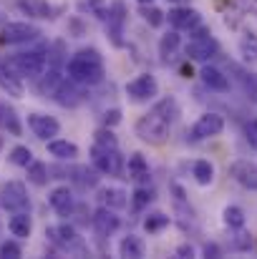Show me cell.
Returning a JSON list of instances; mask_svg holds the SVG:
<instances>
[{"instance_id":"7a4b0ae2","label":"cell","mask_w":257,"mask_h":259,"mask_svg":"<svg viewBox=\"0 0 257 259\" xmlns=\"http://www.w3.org/2000/svg\"><path fill=\"white\" fill-rule=\"evenodd\" d=\"M66 71H68V78L76 81L79 86H96V83H101L103 76H106L101 53H98L96 48H84V51H79V53L68 61Z\"/></svg>"},{"instance_id":"484cf974","label":"cell","mask_w":257,"mask_h":259,"mask_svg":"<svg viewBox=\"0 0 257 259\" xmlns=\"http://www.w3.org/2000/svg\"><path fill=\"white\" fill-rule=\"evenodd\" d=\"M98 169L93 166V169H88V166H76L74 171H71V179H74V184H79L81 189H93L96 184H98Z\"/></svg>"},{"instance_id":"cb8c5ba5","label":"cell","mask_w":257,"mask_h":259,"mask_svg":"<svg viewBox=\"0 0 257 259\" xmlns=\"http://www.w3.org/2000/svg\"><path fill=\"white\" fill-rule=\"evenodd\" d=\"M8 229H10V234L18 237V239L30 237V232H33V222H30L28 211H15V214L10 217V222H8Z\"/></svg>"},{"instance_id":"83f0119b","label":"cell","mask_w":257,"mask_h":259,"mask_svg":"<svg viewBox=\"0 0 257 259\" xmlns=\"http://www.w3.org/2000/svg\"><path fill=\"white\" fill-rule=\"evenodd\" d=\"M222 222H225V227H227L230 232L242 229V227H245V211H242L240 206L230 204V206H225V211H222Z\"/></svg>"},{"instance_id":"5b68a950","label":"cell","mask_w":257,"mask_h":259,"mask_svg":"<svg viewBox=\"0 0 257 259\" xmlns=\"http://www.w3.org/2000/svg\"><path fill=\"white\" fill-rule=\"evenodd\" d=\"M8 68H13L20 78H23V76H28V78H38V76L46 71V56H43V51L18 53V56H13V61H10Z\"/></svg>"},{"instance_id":"d4e9b609","label":"cell","mask_w":257,"mask_h":259,"mask_svg":"<svg viewBox=\"0 0 257 259\" xmlns=\"http://www.w3.org/2000/svg\"><path fill=\"white\" fill-rule=\"evenodd\" d=\"M192 176H194V181L199 186H209L214 181V166H212V161L209 159H197L194 166H192Z\"/></svg>"},{"instance_id":"4fadbf2b","label":"cell","mask_w":257,"mask_h":259,"mask_svg":"<svg viewBox=\"0 0 257 259\" xmlns=\"http://www.w3.org/2000/svg\"><path fill=\"white\" fill-rule=\"evenodd\" d=\"M230 176L247 191H257V164L255 161H235L230 166Z\"/></svg>"},{"instance_id":"2e32d148","label":"cell","mask_w":257,"mask_h":259,"mask_svg":"<svg viewBox=\"0 0 257 259\" xmlns=\"http://www.w3.org/2000/svg\"><path fill=\"white\" fill-rule=\"evenodd\" d=\"M93 229H96V234L98 237H111L119 227H121V219L116 217V211L114 209H108V206H101L96 214H93Z\"/></svg>"},{"instance_id":"b9f144b4","label":"cell","mask_w":257,"mask_h":259,"mask_svg":"<svg viewBox=\"0 0 257 259\" xmlns=\"http://www.w3.org/2000/svg\"><path fill=\"white\" fill-rule=\"evenodd\" d=\"M119 123H121V111H119V108H111V111L103 113V126L114 128V126H119Z\"/></svg>"},{"instance_id":"c3c4849f","label":"cell","mask_w":257,"mask_h":259,"mask_svg":"<svg viewBox=\"0 0 257 259\" xmlns=\"http://www.w3.org/2000/svg\"><path fill=\"white\" fill-rule=\"evenodd\" d=\"M171 3H179V5H184V3H189V0H171Z\"/></svg>"},{"instance_id":"f6af8a7d","label":"cell","mask_w":257,"mask_h":259,"mask_svg":"<svg viewBox=\"0 0 257 259\" xmlns=\"http://www.w3.org/2000/svg\"><path fill=\"white\" fill-rule=\"evenodd\" d=\"M247 91H250V96L257 101V73L255 76H250V81H247Z\"/></svg>"},{"instance_id":"d6a6232c","label":"cell","mask_w":257,"mask_h":259,"mask_svg":"<svg viewBox=\"0 0 257 259\" xmlns=\"http://www.w3.org/2000/svg\"><path fill=\"white\" fill-rule=\"evenodd\" d=\"M8 159H10V164H15V166H23V169H25V166L33 161V151H30L28 146H13Z\"/></svg>"},{"instance_id":"7bdbcfd3","label":"cell","mask_w":257,"mask_h":259,"mask_svg":"<svg viewBox=\"0 0 257 259\" xmlns=\"http://www.w3.org/2000/svg\"><path fill=\"white\" fill-rule=\"evenodd\" d=\"M194 254H197V252H194L192 244H179V247H176V257L187 259V257H194Z\"/></svg>"},{"instance_id":"f35d334b","label":"cell","mask_w":257,"mask_h":259,"mask_svg":"<svg viewBox=\"0 0 257 259\" xmlns=\"http://www.w3.org/2000/svg\"><path fill=\"white\" fill-rule=\"evenodd\" d=\"M23 254V249H20V244L18 242H3L0 244V259H18Z\"/></svg>"},{"instance_id":"8fae6325","label":"cell","mask_w":257,"mask_h":259,"mask_svg":"<svg viewBox=\"0 0 257 259\" xmlns=\"http://www.w3.org/2000/svg\"><path fill=\"white\" fill-rule=\"evenodd\" d=\"M103 20H108L111 43H114V46H124V40H121V35H124V23H126V8H124V3H121V0L111 3V8H108V13H106Z\"/></svg>"},{"instance_id":"681fc988","label":"cell","mask_w":257,"mask_h":259,"mask_svg":"<svg viewBox=\"0 0 257 259\" xmlns=\"http://www.w3.org/2000/svg\"><path fill=\"white\" fill-rule=\"evenodd\" d=\"M139 3H141V5H149V3H152V0H139Z\"/></svg>"},{"instance_id":"60d3db41","label":"cell","mask_w":257,"mask_h":259,"mask_svg":"<svg viewBox=\"0 0 257 259\" xmlns=\"http://www.w3.org/2000/svg\"><path fill=\"white\" fill-rule=\"evenodd\" d=\"M245 139H247V144L257 151V118H252V121L245 126Z\"/></svg>"},{"instance_id":"4dcf8cb0","label":"cell","mask_w":257,"mask_h":259,"mask_svg":"<svg viewBox=\"0 0 257 259\" xmlns=\"http://www.w3.org/2000/svg\"><path fill=\"white\" fill-rule=\"evenodd\" d=\"M129 176L141 181V179H149V164L141 154H131L129 156Z\"/></svg>"},{"instance_id":"52a82bcc","label":"cell","mask_w":257,"mask_h":259,"mask_svg":"<svg viewBox=\"0 0 257 259\" xmlns=\"http://www.w3.org/2000/svg\"><path fill=\"white\" fill-rule=\"evenodd\" d=\"M91 164L108 176H119L124 171V159L119 156V149H108V146H98V144H93V149H91Z\"/></svg>"},{"instance_id":"603a6c76","label":"cell","mask_w":257,"mask_h":259,"mask_svg":"<svg viewBox=\"0 0 257 259\" xmlns=\"http://www.w3.org/2000/svg\"><path fill=\"white\" fill-rule=\"evenodd\" d=\"M0 91H5V93L13 96V98H20V96L25 93L20 76H15L13 68H0Z\"/></svg>"},{"instance_id":"8d00e7d4","label":"cell","mask_w":257,"mask_h":259,"mask_svg":"<svg viewBox=\"0 0 257 259\" xmlns=\"http://www.w3.org/2000/svg\"><path fill=\"white\" fill-rule=\"evenodd\" d=\"M0 128H8L13 136L20 134V126H18V121H15V113H13L10 108H5V106H0Z\"/></svg>"},{"instance_id":"ac0fdd59","label":"cell","mask_w":257,"mask_h":259,"mask_svg":"<svg viewBox=\"0 0 257 259\" xmlns=\"http://www.w3.org/2000/svg\"><path fill=\"white\" fill-rule=\"evenodd\" d=\"M98 199L103 201V206H108V209H114V211L126 209L129 201H131V196H129L126 191L116 189V186H106V189H101V191H98Z\"/></svg>"},{"instance_id":"44dd1931","label":"cell","mask_w":257,"mask_h":259,"mask_svg":"<svg viewBox=\"0 0 257 259\" xmlns=\"http://www.w3.org/2000/svg\"><path fill=\"white\" fill-rule=\"evenodd\" d=\"M119 254L126 259H141L146 254V244H144L141 237L129 234V237H124V239L119 242Z\"/></svg>"},{"instance_id":"ab89813d","label":"cell","mask_w":257,"mask_h":259,"mask_svg":"<svg viewBox=\"0 0 257 259\" xmlns=\"http://www.w3.org/2000/svg\"><path fill=\"white\" fill-rule=\"evenodd\" d=\"M235 232H237V234H235V239H232V247H235V249H240V252L250 249V244H252L250 234H247V232H242V229H235Z\"/></svg>"},{"instance_id":"836d02e7","label":"cell","mask_w":257,"mask_h":259,"mask_svg":"<svg viewBox=\"0 0 257 259\" xmlns=\"http://www.w3.org/2000/svg\"><path fill=\"white\" fill-rule=\"evenodd\" d=\"M164 227H169V217H167V214H162V211H157V214H149V217L144 219V229H146L149 234H154V232H162Z\"/></svg>"},{"instance_id":"f546056e","label":"cell","mask_w":257,"mask_h":259,"mask_svg":"<svg viewBox=\"0 0 257 259\" xmlns=\"http://www.w3.org/2000/svg\"><path fill=\"white\" fill-rule=\"evenodd\" d=\"M41 76H43V73H41ZM63 81H66V78L61 76V71H58V68H51V71L43 76V81H41V86L38 88H41V93H43V96H53Z\"/></svg>"},{"instance_id":"8992f818","label":"cell","mask_w":257,"mask_h":259,"mask_svg":"<svg viewBox=\"0 0 257 259\" xmlns=\"http://www.w3.org/2000/svg\"><path fill=\"white\" fill-rule=\"evenodd\" d=\"M0 206L10 214L15 211H28L30 209V199H28V191L20 181H8L3 184L0 189Z\"/></svg>"},{"instance_id":"6da1fadb","label":"cell","mask_w":257,"mask_h":259,"mask_svg":"<svg viewBox=\"0 0 257 259\" xmlns=\"http://www.w3.org/2000/svg\"><path fill=\"white\" fill-rule=\"evenodd\" d=\"M174 113H176V103L171 98L159 101L146 116H141L136 121V136L152 146H162L169 139V126Z\"/></svg>"},{"instance_id":"ba28073f","label":"cell","mask_w":257,"mask_h":259,"mask_svg":"<svg viewBox=\"0 0 257 259\" xmlns=\"http://www.w3.org/2000/svg\"><path fill=\"white\" fill-rule=\"evenodd\" d=\"M222 131H225V118H222V113L207 111V113H202V116L194 121L189 136H192V141H204V139L219 136Z\"/></svg>"},{"instance_id":"e575fe53","label":"cell","mask_w":257,"mask_h":259,"mask_svg":"<svg viewBox=\"0 0 257 259\" xmlns=\"http://www.w3.org/2000/svg\"><path fill=\"white\" fill-rule=\"evenodd\" d=\"M141 13H144V20H146L152 28H159V25L167 20V13H162V10H159V8H154L152 3H149V5H144V8H141Z\"/></svg>"},{"instance_id":"7402d4cb","label":"cell","mask_w":257,"mask_h":259,"mask_svg":"<svg viewBox=\"0 0 257 259\" xmlns=\"http://www.w3.org/2000/svg\"><path fill=\"white\" fill-rule=\"evenodd\" d=\"M18 8H20L25 15L38 18V20L53 18V8H51V3H46V0H18Z\"/></svg>"},{"instance_id":"30bf717a","label":"cell","mask_w":257,"mask_h":259,"mask_svg":"<svg viewBox=\"0 0 257 259\" xmlns=\"http://www.w3.org/2000/svg\"><path fill=\"white\" fill-rule=\"evenodd\" d=\"M28 128L33 131L35 139H41V141H51V139L58 136L61 123H58L53 116H46V113H28Z\"/></svg>"},{"instance_id":"9c48e42d","label":"cell","mask_w":257,"mask_h":259,"mask_svg":"<svg viewBox=\"0 0 257 259\" xmlns=\"http://www.w3.org/2000/svg\"><path fill=\"white\" fill-rule=\"evenodd\" d=\"M157 93H159V83L152 73H141L126 83V96L131 101H152Z\"/></svg>"},{"instance_id":"ffe728a7","label":"cell","mask_w":257,"mask_h":259,"mask_svg":"<svg viewBox=\"0 0 257 259\" xmlns=\"http://www.w3.org/2000/svg\"><path fill=\"white\" fill-rule=\"evenodd\" d=\"M199 76H202V83L207 88H212V91L225 93V91L230 88V78H227L219 68H214V66H204V68L199 71Z\"/></svg>"},{"instance_id":"7dc6e473","label":"cell","mask_w":257,"mask_h":259,"mask_svg":"<svg viewBox=\"0 0 257 259\" xmlns=\"http://www.w3.org/2000/svg\"><path fill=\"white\" fill-rule=\"evenodd\" d=\"M181 76H184V78H192V66H184V68H181Z\"/></svg>"},{"instance_id":"9a60e30c","label":"cell","mask_w":257,"mask_h":259,"mask_svg":"<svg viewBox=\"0 0 257 259\" xmlns=\"http://www.w3.org/2000/svg\"><path fill=\"white\" fill-rule=\"evenodd\" d=\"M41 35V30L30 23H8L3 28V40L5 43H28V40H35Z\"/></svg>"},{"instance_id":"277c9868","label":"cell","mask_w":257,"mask_h":259,"mask_svg":"<svg viewBox=\"0 0 257 259\" xmlns=\"http://www.w3.org/2000/svg\"><path fill=\"white\" fill-rule=\"evenodd\" d=\"M46 237H48L53 244H58L61 249H66V252L86 254L84 239L79 237V232H76L71 224H56V227H48V229H46Z\"/></svg>"},{"instance_id":"bcb514c9","label":"cell","mask_w":257,"mask_h":259,"mask_svg":"<svg viewBox=\"0 0 257 259\" xmlns=\"http://www.w3.org/2000/svg\"><path fill=\"white\" fill-rule=\"evenodd\" d=\"M237 3H240L242 10H252V13H257V0H237Z\"/></svg>"},{"instance_id":"74e56055","label":"cell","mask_w":257,"mask_h":259,"mask_svg":"<svg viewBox=\"0 0 257 259\" xmlns=\"http://www.w3.org/2000/svg\"><path fill=\"white\" fill-rule=\"evenodd\" d=\"M152 199H154V194L149 191V189H144V186H139L134 194H131V206L136 209V211H141L144 206H149L152 204Z\"/></svg>"},{"instance_id":"ee69618b","label":"cell","mask_w":257,"mask_h":259,"mask_svg":"<svg viewBox=\"0 0 257 259\" xmlns=\"http://www.w3.org/2000/svg\"><path fill=\"white\" fill-rule=\"evenodd\" d=\"M204 257H222L217 244H204Z\"/></svg>"},{"instance_id":"5bb4252c","label":"cell","mask_w":257,"mask_h":259,"mask_svg":"<svg viewBox=\"0 0 257 259\" xmlns=\"http://www.w3.org/2000/svg\"><path fill=\"white\" fill-rule=\"evenodd\" d=\"M48 204H51V209H53L58 217H68V214H74V209H76V199H74V191H71L68 186H56V189L48 194Z\"/></svg>"},{"instance_id":"1f68e13d","label":"cell","mask_w":257,"mask_h":259,"mask_svg":"<svg viewBox=\"0 0 257 259\" xmlns=\"http://www.w3.org/2000/svg\"><path fill=\"white\" fill-rule=\"evenodd\" d=\"M179 43H181L179 30H169V33H164V35H162V40H159V53H162L164 58H169V56L176 53Z\"/></svg>"},{"instance_id":"d590c367","label":"cell","mask_w":257,"mask_h":259,"mask_svg":"<svg viewBox=\"0 0 257 259\" xmlns=\"http://www.w3.org/2000/svg\"><path fill=\"white\" fill-rule=\"evenodd\" d=\"M93 144H98V146H108V149H119V139L114 136V131H111L108 126H103V128L96 131Z\"/></svg>"},{"instance_id":"3957f363","label":"cell","mask_w":257,"mask_h":259,"mask_svg":"<svg viewBox=\"0 0 257 259\" xmlns=\"http://www.w3.org/2000/svg\"><path fill=\"white\" fill-rule=\"evenodd\" d=\"M192 33V38H189V43H187V48H184V53H187V58L189 61H199V63H207V61H212L217 53H219V43H217V38L209 33V28H204L202 23L194 28V30H189Z\"/></svg>"},{"instance_id":"7c38bea8","label":"cell","mask_w":257,"mask_h":259,"mask_svg":"<svg viewBox=\"0 0 257 259\" xmlns=\"http://www.w3.org/2000/svg\"><path fill=\"white\" fill-rule=\"evenodd\" d=\"M167 20L171 23L174 30H194V28L202 23V13L194 10V8L179 5V8H174V10L167 13Z\"/></svg>"},{"instance_id":"f1b7e54d","label":"cell","mask_w":257,"mask_h":259,"mask_svg":"<svg viewBox=\"0 0 257 259\" xmlns=\"http://www.w3.org/2000/svg\"><path fill=\"white\" fill-rule=\"evenodd\" d=\"M25 169H28V181H30L33 186H46V184H48V179H51L48 174L51 171H48V166H46L43 161H30Z\"/></svg>"},{"instance_id":"d6986e66","label":"cell","mask_w":257,"mask_h":259,"mask_svg":"<svg viewBox=\"0 0 257 259\" xmlns=\"http://www.w3.org/2000/svg\"><path fill=\"white\" fill-rule=\"evenodd\" d=\"M48 154L61 159V161H74L79 156V146L68 139H51L48 141Z\"/></svg>"},{"instance_id":"e0dca14e","label":"cell","mask_w":257,"mask_h":259,"mask_svg":"<svg viewBox=\"0 0 257 259\" xmlns=\"http://www.w3.org/2000/svg\"><path fill=\"white\" fill-rule=\"evenodd\" d=\"M53 98H56V103H61L63 108H76L81 101H84V93L79 91V83L76 81H63L61 86H58V91L53 93Z\"/></svg>"},{"instance_id":"4316f807","label":"cell","mask_w":257,"mask_h":259,"mask_svg":"<svg viewBox=\"0 0 257 259\" xmlns=\"http://www.w3.org/2000/svg\"><path fill=\"white\" fill-rule=\"evenodd\" d=\"M240 56L247 63H257V33H252V30L242 33V38H240Z\"/></svg>"}]
</instances>
